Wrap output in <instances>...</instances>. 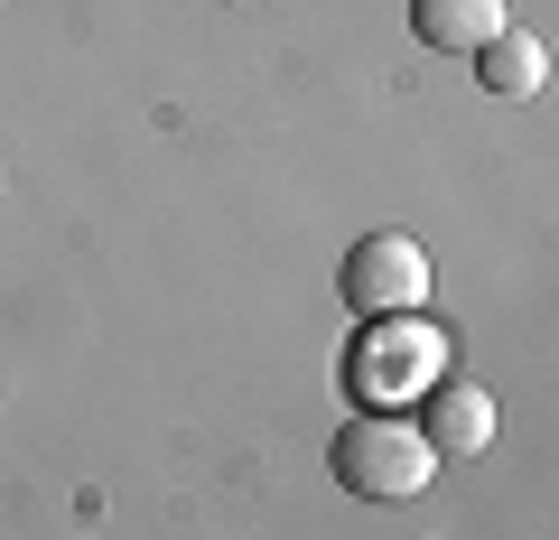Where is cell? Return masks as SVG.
Masks as SVG:
<instances>
[{
	"label": "cell",
	"mask_w": 559,
	"mask_h": 540,
	"mask_svg": "<svg viewBox=\"0 0 559 540\" xmlns=\"http://www.w3.org/2000/svg\"><path fill=\"white\" fill-rule=\"evenodd\" d=\"M326 466H336V484H345V494H364V503H411V494H429V476H439V447L419 439V420L364 410V420L336 429Z\"/></svg>",
	"instance_id": "cell-1"
},
{
	"label": "cell",
	"mask_w": 559,
	"mask_h": 540,
	"mask_svg": "<svg viewBox=\"0 0 559 540\" xmlns=\"http://www.w3.org/2000/svg\"><path fill=\"white\" fill-rule=\"evenodd\" d=\"M336 289H345L355 317H411V308L429 299V252H419L411 233H364L355 252H345Z\"/></svg>",
	"instance_id": "cell-2"
},
{
	"label": "cell",
	"mask_w": 559,
	"mask_h": 540,
	"mask_svg": "<svg viewBox=\"0 0 559 540\" xmlns=\"http://www.w3.org/2000/svg\"><path fill=\"white\" fill-rule=\"evenodd\" d=\"M355 373H364V400L382 410V400L411 392L419 373H439V336H429V326H411V317H401V326H392V317H373V355H364Z\"/></svg>",
	"instance_id": "cell-3"
},
{
	"label": "cell",
	"mask_w": 559,
	"mask_h": 540,
	"mask_svg": "<svg viewBox=\"0 0 559 540\" xmlns=\"http://www.w3.org/2000/svg\"><path fill=\"white\" fill-rule=\"evenodd\" d=\"M419 439L439 447V457H476V447L495 439V400H485L476 382L439 373V382H429V420H419Z\"/></svg>",
	"instance_id": "cell-4"
},
{
	"label": "cell",
	"mask_w": 559,
	"mask_h": 540,
	"mask_svg": "<svg viewBox=\"0 0 559 540\" xmlns=\"http://www.w3.org/2000/svg\"><path fill=\"white\" fill-rule=\"evenodd\" d=\"M503 0H411V38L439 57H476L485 38H503Z\"/></svg>",
	"instance_id": "cell-5"
},
{
	"label": "cell",
	"mask_w": 559,
	"mask_h": 540,
	"mask_svg": "<svg viewBox=\"0 0 559 540\" xmlns=\"http://www.w3.org/2000/svg\"><path fill=\"white\" fill-rule=\"evenodd\" d=\"M476 75H485V94H540V84H550V47L540 38H522V28H503V38H485L476 47Z\"/></svg>",
	"instance_id": "cell-6"
}]
</instances>
